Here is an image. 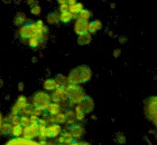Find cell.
Here are the masks:
<instances>
[{
    "mask_svg": "<svg viewBox=\"0 0 157 145\" xmlns=\"http://www.w3.org/2000/svg\"><path fill=\"white\" fill-rule=\"evenodd\" d=\"M48 27L42 20L33 22H27L25 25L18 29V35L24 42H27L31 38H36L41 41L42 44L47 41Z\"/></svg>",
    "mask_w": 157,
    "mask_h": 145,
    "instance_id": "obj_1",
    "label": "cell"
},
{
    "mask_svg": "<svg viewBox=\"0 0 157 145\" xmlns=\"http://www.w3.org/2000/svg\"><path fill=\"white\" fill-rule=\"evenodd\" d=\"M92 77V70L90 66L86 65H78L73 68L67 76L68 84L79 85L81 83H86L90 81Z\"/></svg>",
    "mask_w": 157,
    "mask_h": 145,
    "instance_id": "obj_2",
    "label": "cell"
},
{
    "mask_svg": "<svg viewBox=\"0 0 157 145\" xmlns=\"http://www.w3.org/2000/svg\"><path fill=\"white\" fill-rule=\"evenodd\" d=\"M157 97L155 95L146 98L144 101V113L148 121L155 126L157 123Z\"/></svg>",
    "mask_w": 157,
    "mask_h": 145,
    "instance_id": "obj_3",
    "label": "cell"
},
{
    "mask_svg": "<svg viewBox=\"0 0 157 145\" xmlns=\"http://www.w3.org/2000/svg\"><path fill=\"white\" fill-rule=\"evenodd\" d=\"M65 94L68 100L73 104H78L86 96L84 89L80 85L67 84L65 86Z\"/></svg>",
    "mask_w": 157,
    "mask_h": 145,
    "instance_id": "obj_4",
    "label": "cell"
},
{
    "mask_svg": "<svg viewBox=\"0 0 157 145\" xmlns=\"http://www.w3.org/2000/svg\"><path fill=\"white\" fill-rule=\"evenodd\" d=\"M51 103H52L51 95H48L45 92L39 91V92L33 94V95L32 97V106L36 107V108H40L43 111L46 110Z\"/></svg>",
    "mask_w": 157,
    "mask_h": 145,
    "instance_id": "obj_5",
    "label": "cell"
},
{
    "mask_svg": "<svg viewBox=\"0 0 157 145\" xmlns=\"http://www.w3.org/2000/svg\"><path fill=\"white\" fill-rule=\"evenodd\" d=\"M51 98H52V102H53L54 103L65 105V103L69 101L65 94V86L58 87L54 92H52Z\"/></svg>",
    "mask_w": 157,
    "mask_h": 145,
    "instance_id": "obj_6",
    "label": "cell"
},
{
    "mask_svg": "<svg viewBox=\"0 0 157 145\" xmlns=\"http://www.w3.org/2000/svg\"><path fill=\"white\" fill-rule=\"evenodd\" d=\"M38 130L39 125L38 123H32L29 126L25 127L23 131V138L27 140H33L38 137Z\"/></svg>",
    "mask_w": 157,
    "mask_h": 145,
    "instance_id": "obj_7",
    "label": "cell"
},
{
    "mask_svg": "<svg viewBox=\"0 0 157 145\" xmlns=\"http://www.w3.org/2000/svg\"><path fill=\"white\" fill-rule=\"evenodd\" d=\"M78 105L80 106V108L82 109V111L85 113V114H90V113H91L94 111V100L90 96L86 95L84 97V99L78 103Z\"/></svg>",
    "mask_w": 157,
    "mask_h": 145,
    "instance_id": "obj_8",
    "label": "cell"
},
{
    "mask_svg": "<svg viewBox=\"0 0 157 145\" xmlns=\"http://www.w3.org/2000/svg\"><path fill=\"white\" fill-rule=\"evenodd\" d=\"M62 133V127L60 124L52 123L47 126V138L52 139L58 137Z\"/></svg>",
    "mask_w": 157,
    "mask_h": 145,
    "instance_id": "obj_9",
    "label": "cell"
},
{
    "mask_svg": "<svg viewBox=\"0 0 157 145\" xmlns=\"http://www.w3.org/2000/svg\"><path fill=\"white\" fill-rule=\"evenodd\" d=\"M69 132L74 139H80L85 133V129L81 124L76 123L75 125H72L69 128Z\"/></svg>",
    "mask_w": 157,
    "mask_h": 145,
    "instance_id": "obj_10",
    "label": "cell"
},
{
    "mask_svg": "<svg viewBox=\"0 0 157 145\" xmlns=\"http://www.w3.org/2000/svg\"><path fill=\"white\" fill-rule=\"evenodd\" d=\"M5 145H40L39 143L33 142L32 140H27L25 138H13L9 140Z\"/></svg>",
    "mask_w": 157,
    "mask_h": 145,
    "instance_id": "obj_11",
    "label": "cell"
},
{
    "mask_svg": "<svg viewBox=\"0 0 157 145\" xmlns=\"http://www.w3.org/2000/svg\"><path fill=\"white\" fill-rule=\"evenodd\" d=\"M88 29H89V22L76 19V22L74 25V32L78 35L88 33Z\"/></svg>",
    "mask_w": 157,
    "mask_h": 145,
    "instance_id": "obj_12",
    "label": "cell"
},
{
    "mask_svg": "<svg viewBox=\"0 0 157 145\" xmlns=\"http://www.w3.org/2000/svg\"><path fill=\"white\" fill-rule=\"evenodd\" d=\"M102 26H103L102 22L99 19L92 20V21L89 22V29H88V32L90 33V34H96L98 31H99L102 28Z\"/></svg>",
    "mask_w": 157,
    "mask_h": 145,
    "instance_id": "obj_13",
    "label": "cell"
},
{
    "mask_svg": "<svg viewBox=\"0 0 157 145\" xmlns=\"http://www.w3.org/2000/svg\"><path fill=\"white\" fill-rule=\"evenodd\" d=\"M27 21H28L27 17L25 16V14L23 13V12H18V13H16V16L14 17V19H13L14 25L16 26H20V27L23 26L24 25H25V24L27 23Z\"/></svg>",
    "mask_w": 157,
    "mask_h": 145,
    "instance_id": "obj_14",
    "label": "cell"
},
{
    "mask_svg": "<svg viewBox=\"0 0 157 145\" xmlns=\"http://www.w3.org/2000/svg\"><path fill=\"white\" fill-rule=\"evenodd\" d=\"M92 41V35L90 33H85L82 34H79L77 37V42L79 46H88Z\"/></svg>",
    "mask_w": 157,
    "mask_h": 145,
    "instance_id": "obj_15",
    "label": "cell"
},
{
    "mask_svg": "<svg viewBox=\"0 0 157 145\" xmlns=\"http://www.w3.org/2000/svg\"><path fill=\"white\" fill-rule=\"evenodd\" d=\"M43 86H44V89L48 91V92H54L58 87H60L57 84L56 81L54 80V79H50V78L46 79L44 82Z\"/></svg>",
    "mask_w": 157,
    "mask_h": 145,
    "instance_id": "obj_16",
    "label": "cell"
},
{
    "mask_svg": "<svg viewBox=\"0 0 157 145\" xmlns=\"http://www.w3.org/2000/svg\"><path fill=\"white\" fill-rule=\"evenodd\" d=\"M63 111V108H62V105L60 104H57V103H51L46 109V112L48 113L49 115H52V116H55L57 114H59L60 113H62Z\"/></svg>",
    "mask_w": 157,
    "mask_h": 145,
    "instance_id": "obj_17",
    "label": "cell"
},
{
    "mask_svg": "<svg viewBox=\"0 0 157 145\" xmlns=\"http://www.w3.org/2000/svg\"><path fill=\"white\" fill-rule=\"evenodd\" d=\"M46 21L48 22V24L51 25L58 24L60 21V13L58 11H52L49 13L46 16Z\"/></svg>",
    "mask_w": 157,
    "mask_h": 145,
    "instance_id": "obj_18",
    "label": "cell"
},
{
    "mask_svg": "<svg viewBox=\"0 0 157 145\" xmlns=\"http://www.w3.org/2000/svg\"><path fill=\"white\" fill-rule=\"evenodd\" d=\"M92 16V13L89 10V9H83L82 11H80L77 16H75L76 19L78 20H82V21H86V22H89L90 17Z\"/></svg>",
    "mask_w": 157,
    "mask_h": 145,
    "instance_id": "obj_19",
    "label": "cell"
},
{
    "mask_svg": "<svg viewBox=\"0 0 157 145\" xmlns=\"http://www.w3.org/2000/svg\"><path fill=\"white\" fill-rule=\"evenodd\" d=\"M74 18H75V16H73L70 11L60 14V21L64 23V24H68V23L71 22Z\"/></svg>",
    "mask_w": 157,
    "mask_h": 145,
    "instance_id": "obj_20",
    "label": "cell"
},
{
    "mask_svg": "<svg viewBox=\"0 0 157 145\" xmlns=\"http://www.w3.org/2000/svg\"><path fill=\"white\" fill-rule=\"evenodd\" d=\"M84 9V6L81 3H76L75 5L69 6V11L74 16H76L78 15L80 11H82Z\"/></svg>",
    "mask_w": 157,
    "mask_h": 145,
    "instance_id": "obj_21",
    "label": "cell"
},
{
    "mask_svg": "<svg viewBox=\"0 0 157 145\" xmlns=\"http://www.w3.org/2000/svg\"><path fill=\"white\" fill-rule=\"evenodd\" d=\"M23 131H24V128L21 125H15L12 127L11 134L14 138H19L23 136Z\"/></svg>",
    "mask_w": 157,
    "mask_h": 145,
    "instance_id": "obj_22",
    "label": "cell"
},
{
    "mask_svg": "<svg viewBox=\"0 0 157 145\" xmlns=\"http://www.w3.org/2000/svg\"><path fill=\"white\" fill-rule=\"evenodd\" d=\"M74 112H75V119H76V121H78V122H81L82 120H84V119H85L86 114H85V113L82 111V109L80 108V106H79L78 104L76 105Z\"/></svg>",
    "mask_w": 157,
    "mask_h": 145,
    "instance_id": "obj_23",
    "label": "cell"
},
{
    "mask_svg": "<svg viewBox=\"0 0 157 145\" xmlns=\"http://www.w3.org/2000/svg\"><path fill=\"white\" fill-rule=\"evenodd\" d=\"M13 125L10 123H3L1 129H0V133L4 134V135H8L11 133Z\"/></svg>",
    "mask_w": 157,
    "mask_h": 145,
    "instance_id": "obj_24",
    "label": "cell"
},
{
    "mask_svg": "<svg viewBox=\"0 0 157 145\" xmlns=\"http://www.w3.org/2000/svg\"><path fill=\"white\" fill-rule=\"evenodd\" d=\"M115 141H116L118 144H120V145L125 144V143H126V135H125L124 133H122V132L118 131V132H117V133H116Z\"/></svg>",
    "mask_w": 157,
    "mask_h": 145,
    "instance_id": "obj_25",
    "label": "cell"
},
{
    "mask_svg": "<svg viewBox=\"0 0 157 145\" xmlns=\"http://www.w3.org/2000/svg\"><path fill=\"white\" fill-rule=\"evenodd\" d=\"M62 137L63 138V143L64 144H69V143H71L74 142V138L72 137V135L69 131L63 132Z\"/></svg>",
    "mask_w": 157,
    "mask_h": 145,
    "instance_id": "obj_26",
    "label": "cell"
},
{
    "mask_svg": "<svg viewBox=\"0 0 157 145\" xmlns=\"http://www.w3.org/2000/svg\"><path fill=\"white\" fill-rule=\"evenodd\" d=\"M54 80L56 81L57 84L59 86H66L68 84V82H67V77L64 76L63 75H56V77L54 78Z\"/></svg>",
    "mask_w": 157,
    "mask_h": 145,
    "instance_id": "obj_27",
    "label": "cell"
},
{
    "mask_svg": "<svg viewBox=\"0 0 157 145\" xmlns=\"http://www.w3.org/2000/svg\"><path fill=\"white\" fill-rule=\"evenodd\" d=\"M38 138H40L41 140H45L47 138V127L45 126H39L38 130Z\"/></svg>",
    "mask_w": 157,
    "mask_h": 145,
    "instance_id": "obj_28",
    "label": "cell"
},
{
    "mask_svg": "<svg viewBox=\"0 0 157 145\" xmlns=\"http://www.w3.org/2000/svg\"><path fill=\"white\" fill-rule=\"evenodd\" d=\"M27 44L29 45V46L32 48H38L42 46V43L39 39L36 38H31L27 41Z\"/></svg>",
    "mask_w": 157,
    "mask_h": 145,
    "instance_id": "obj_29",
    "label": "cell"
},
{
    "mask_svg": "<svg viewBox=\"0 0 157 145\" xmlns=\"http://www.w3.org/2000/svg\"><path fill=\"white\" fill-rule=\"evenodd\" d=\"M54 120H55V123H66L67 120H66V117H65V114L63 113H60L59 114L55 115L54 116Z\"/></svg>",
    "mask_w": 157,
    "mask_h": 145,
    "instance_id": "obj_30",
    "label": "cell"
},
{
    "mask_svg": "<svg viewBox=\"0 0 157 145\" xmlns=\"http://www.w3.org/2000/svg\"><path fill=\"white\" fill-rule=\"evenodd\" d=\"M30 124H31V123H30V118H29L28 116H24V115L20 116V125H21L23 128L27 127V126H29Z\"/></svg>",
    "mask_w": 157,
    "mask_h": 145,
    "instance_id": "obj_31",
    "label": "cell"
},
{
    "mask_svg": "<svg viewBox=\"0 0 157 145\" xmlns=\"http://www.w3.org/2000/svg\"><path fill=\"white\" fill-rule=\"evenodd\" d=\"M65 117L67 121H71V120H75V112L72 109H66L65 110Z\"/></svg>",
    "mask_w": 157,
    "mask_h": 145,
    "instance_id": "obj_32",
    "label": "cell"
},
{
    "mask_svg": "<svg viewBox=\"0 0 157 145\" xmlns=\"http://www.w3.org/2000/svg\"><path fill=\"white\" fill-rule=\"evenodd\" d=\"M41 12H42V9H41V6H39V4L31 7V13L33 16H39L41 14Z\"/></svg>",
    "mask_w": 157,
    "mask_h": 145,
    "instance_id": "obj_33",
    "label": "cell"
},
{
    "mask_svg": "<svg viewBox=\"0 0 157 145\" xmlns=\"http://www.w3.org/2000/svg\"><path fill=\"white\" fill-rule=\"evenodd\" d=\"M44 113V111L40 108H36V107H33V113H32V116H36L39 117L40 115H42Z\"/></svg>",
    "mask_w": 157,
    "mask_h": 145,
    "instance_id": "obj_34",
    "label": "cell"
},
{
    "mask_svg": "<svg viewBox=\"0 0 157 145\" xmlns=\"http://www.w3.org/2000/svg\"><path fill=\"white\" fill-rule=\"evenodd\" d=\"M59 10L61 13H65V12H68L69 11V6L67 5V1L65 4L63 5H60V7H59Z\"/></svg>",
    "mask_w": 157,
    "mask_h": 145,
    "instance_id": "obj_35",
    "label": "cell"
},
{
    "mask_svg": "<svg viewBox=\"0 0 157 145\" xmlns=\"http://www.w3.org/2000/svg\"><path fill=\"white\" fill-rule=\"evenodd\" d=\"M38 125L41 127V126H45V127H47L48 125H49V123H48V122L45 120V119H44V118H40L39 120H38Z\"/></svg>",
    "mask_w": 157,
    "mask_h": 145,
    "instance_id": "obj_36",
    "label": "cell"
},
{
    "mask_svg": "<svg viewBox=\"0 0 157 145\" xmlns=\"http://www.w3.org/2000/svg\"><path fill=\"white\" fill-rule=\"evenodd\" d=\"M120 54H121V50L119 48H116L114 50V52H113V56L115 57V58H117V57H119L120 56Z\"/></svg>",
    "mask_w": 157,
    "mask_h": 145,
    "instance_id": "obj_37",
    "label": "cell"
},
{
    "mask_svg": "<svg viewBox=\"0 0 157 145\" xmlns=\"http://www.w3.org/2000/svg\"><path fill=\"white\" fill-rule=\"evenodd\" d=\"M66 145H91L90 143H87V142H73L71 143H69V144Z\"/></svg>",
    "mask_w": 157,
    "mask_h": 145,
    "instance_id": "obj_38",
    "label": "cell"
},
{
    "mask_svg": "<svg viewBox=\"0 0 157 145\" xmlns=\"http://www.w3.org/2000/svg\"><path fill=\"white\" fill-rule=\"evenodd\" d=\"M118 41H119V43H120L121 45H125V44H126V42H127V38H126V36L121 35V36H119Z\"/></svg>",
    "mask_w": 157,
    "mask_h": 145,
    "instance_id": "obj_39",
    "label": "cell"
},
{
    "mask_svg": "<svg viewBox=\"0 0 157 145\" xmlns=\"http://www.w3.org/2000/svg\"><path fill=\"white\" fill-rule=\"evenodd\" d=\"M30 123H38V120H39V117H36V116H30Z\"/></svg>",
    "mask_w": 157,
    "mask_h": 145,
    "instance_id": "obj_40",
    "label": "cell"
},
{
    "mask_svg": "<svg viewBox=\"0 0 157 145\" xmlns=\"http://www.w3.org/2000/svg\"><path fill=\"white\" fill-rule=\"evenodd\" d=\"M26 3H27V5L30 6L31 7L32 6H35V5H38V4H39L38 1H33V0H29V1H27Z\"/></svg>",
    "mask_w": 157,
    "mask_h": 145,
    "instance_id": "obj_41",
    "label": "cell"
},
{
    "mask_svg": "<svg viewBox=\"0 0 157 145\" xmlns=\"http://www.w3.org/2000/svg\"><path fill=\"white\" fill-rule=\"evenodd\" d=\"M24 89H25V84H24V83L20 82V83H18V90H19L20 92H22Z\"/></svg>",
    "mask_w": 157,
    "mask_h": 145,
    "instance_id": "obj_42",
    "label": "cell"
},
{
    "mask_svg": "<svg viewBox=\"0 0 157 145\" xmlns=\"http://www.w3.org/2000/svg\"><path fill=\"white\" fill-rule=\"evenodd\" d=\"M77 2L75 1V0H69V1H67V5L69 6H73V5H75Z\"/></svg>",
    "mask_w": 157,
    "mask_h": 145,
    "instance_id": "obj_43",
    "label": "cell"
},
{
    "mask_svg": "<svg viewBox=\"0 0 157 145\" xmlns=\"http://www.w3.org/2000/svg\"><path fill=\"white\" fill-rule=\"evenodd\" d=\"M56 142H57L58 143H63V138L62 137V135H61V136H59V137L56 139Z\"/></svg>",
    "mask_w": 157,
    "mask_h": 145,
    "instance_id": "obj_44",
    "label": "cell"
},
{
    "mask_svg": "<svg viewBox=\"0 0 157 145\" xmlns=\"http://www.w3.org/2000/svg\"><path fill=\"white\" fill-rule=\"evenodd\" d=\"M3 123H4V118H3L2 114L0 113V129H1V126H2V124H3Z\"/></svg>",
    "mask_w": 157,
    "mask_h": 145,
    "instance_id": "obj_45",
    "label": "cell"
},
{
    "mask_svg": "<svg viewBox=\"0 0 157 145\" xmlns=\"http://www.w3.org/2000/svg\"><path fill=\"white\" fill-rule=\"evenodd\" d=\"M58 3H59L60 5H63V4H65V3H66V1H65V0H59Z\"/></svg>",
    "mask_w": 157,
    "mask_h": 145,
    "instance_id": "obj_46",
    "label": "cell"
},
{
    "mask_svg": "<svg viewBox=\"0 0 157 145\" xmlns=\"http://www.w3.org/2000/svg\"><path fill=\"white\" fill-rule=\"evenodd\" d=\"M110 6H111V8H112V9L116 7V4H115V3H112V4H111Z\"/></svg>",
    "mask_w": 157,
    "mask_h": 145,
    "instance_id": "obj_47",
    "label": "cell"
},
{
    "mask_svg": "<svg viewBox=\"0 0 157 145\" xmlns=\"http://www.w3.org/2000/svg\"><path fill=\"white\" fill-rule=\"evenodd\" d=\"M91 118H92L93 120H96V119H97V117H96L95 115H92V117H91Z\"/></svg>",
    "mask_w": 157,
    "mask_h": 145,
    "instance_id": "obj_48",
    "label": "cell"
}]
</instances>
